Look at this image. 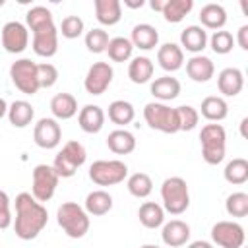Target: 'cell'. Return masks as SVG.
<instances>
[{
	"instance_id": "f35d334b",
	"label": "cell",
	"mask_w": 248,
	"mask_h": 248,
	"mask_svg": "<svg viewBox=\"0 0 248 248\" xmlns=\"http://www.w3.org/2000/svg\"><path fill=\"white\" fill-rule=\"evenodd\" d=\"M108 41H110V37L103 27H93V29H89L85 33V46L93 54L105 52L107 46H108Z\"/></svg>"
},
{
	"instance_id": "f907efd6",
	"label": "cell",
	"mask_w": 248,
	"mask_h": 248,
	"mask_svg": "<svg viewBox=\"0 0 248 248\" xmlns=\"http://www.w3.org/2000/svg\"><path fill=\"white\" fill-rule=\"evenodd\" d=\"M246 124H248V118H242L240 120V134L246 138Z\"/></svg>"
},
{
	"instance_id": "1f68e13d",
	"label": "cell",
	"mask_w": 248,
	"mask_h": 248,
	"mask_svg": "<svg viewBox=\"0 0 248 248\" xmlns=\"http://www.w3.org/2000/svg\"><path fill=\"white\" fill-rule=\"evenodd\" d=\"M108 120L120 128H124L126 124H130L136 116V108L130 101H124V99H116L108 105Z\"/></svg>"
},
{
	"instance_id": "db71d44e",
	"label": "cell",
	"mask_w": 248,
	"mask_h": 248,
	"mask_svg": "<svg viewBox=\"0 0 248 248\" xmlns=\"http://www.w3.org/2000/svg\"><path fill=\"white\" fill-rule=\"evenodd\" d=\"M242 248H244V246H242Z\"/></svg>"
},
{
	"instance_id": "3957f363",
	"label": "cell",
	"mask_w": 248,
	"mask_h": 248,
	"mask_svg": "<svg viewBox=\"0 0 248 248\" xmlns=\"http://www.w3.org/2000/svg\"><path fill=\"white\" fill-rule=\"evenodd\" d=\"M161 205L165 213L182 215L190 207V190L182 176H169L161 184Z\"/></svg>"
},
{
	"instance_id": "9a60e30c",
	"label": "cell",
	"mask_w": 248,
	"mask_h": 248,
	"mask_svg": "<svg viewBox=\"0 0 248 248\" xmlns=\"http://www.w3.org/2000/svg\"><path fill=\"white\" fill-rule=\"evenodd\" d=\"M190 234H192L190 225L182 219H170L163 223V229H161V240L170 248L186 246L190 240Z\"/></svg>"
},
{
	"instance_id": "9c48e42d",
	"label": "cell",
	"mask_w": 248,
	"mask_h": 248,
	"mask_svg": "<svg viewBox=\"0 0 248 248\" xmlns=\"http://www.w3.org/2000/svg\"><path fill=\"white\" fill-rule=\"evenodd\" d=\"M10 79L16 85V89H19L25 95H35L41 89L37 79V64L31 58L16 60L10 66Z\"/></svg>"
},
{
	"instance_id": "836d02e7",
	"label": "cell",
	"mask_w": 248,
	"mask_h": 248,
	"mask_svg": "<svg viewBox=\"0 0 248 248\" xmlns=\"http://www.w3.org/2000/svg\"><path fill=\"white\" fill-rule=\"evenodd\" d=\"M126 188L134 198L143 200L153 192V180L147 172H134L126 178Z\"/></svg>"
},
{
	"instance_id": "bcb514c9",
	"label": "cell",
	"mask_w": 248,
	"mask_h": 248,
	"mask_svg": "<svg viewBox=\"0 0 248 248\" xmlns=\"http://www.w3.org/2000/svg\"><path fill=\"white\" fill-rule=\"evenodd\" d=\"M186 248H213V244L207 240H194V242L186 244Z\"/></svg>"
},
{
	"instance_id": "681fc988",
	"label": "cell",
	"mask_w": 248,
	"mask_h": 248,
	"mask_svg": "<svg viewBox=\"0 0 248 248\" xmlns=\"http://www.w3.org/2000/svg\"><path fill=\"white\" fill-rule=\"evenodd\" d=\"M6 114H8V103H6L4 97H0V120H2Z\"/></svg>"
},
{
	"instance_id": "f5cc1de1",
	"label": "cell",
	"mask_w": 248,
	"mask_h": 248,
	"mask_svg": "<svg viewBox=\"0 0 248 248\" xmlns=\"http://www.w3.org/2000/svg\"><path fill=\"white\" fill-rule=\"evenodd\" d=\"M2 6H4V0H0V8H2Z\"/></svg>"
},
{
	"instance_id": "cb8c5ba5",
	"label": "cell",
	"mask_w": 248,
	"mask_h": 248,
	"mask_svg": "<svg viewBox=\"0 0 248 248\" xmlns=\"http://www.w3.org/2000/svg\"><path fill=\"white\" fill-rule=\"evenodd\" d=\"M155 72V64L149 56H132V60L128 62V78L132 83H147L151 81Z\"/></svg>"
},
{
	"instance_id": "c3c4849f",
	"label": "cell",
	"mask_w": 248,
	"mask_h": 248,
	"mask_svg": "<svg viewBox=\"0 0 248 248\" xmlns=\"http://www.w3.org/2000/svg\"><path fill=\"white\" fill-rule=\"evenodd\" d=\"M165 2H167V0H151L149 6H151V10H155V12H163Z\"/></svg>"
},
{
	"instance_id": "7402d4cb",
	"label": "cell",
	"mask_w": 248,
	"mask_h": 248,
	"mask_svg": "<svg viewBox=\"0 0 248 248\" xmlns=\"http://www.w3.org/2000/svg\"><path fill=\"white\" fill-rule=\"evenodd\" d=\"M180 81L172 76H161V78H155L149 85V91L151 95L159 101V103H169L172 99H176L180 95Z\"/></svg>"
},
{
	"instance_id": "d6986e66",
	"label": "cell",
	"mask_w": 248,
	"mask_h": 248,
	"mask_svg": "<svg viewBox=\"0 0 248 248\" xmlns=\"http://www.w3.org/2000/svg\"><path fill=\"white\" fill-rule=\"evenodd\" d=\"M207 31L202 25H188L186 29H182L180 33V48L186 52L194 54H202L203 48L207 46Z\"/></svg>"
},
{
	"instance_id": "6da1fadb",
	"label": "cell",
	"mask_w": 248,
	"mask_h": 248,
	"mask_svg": "<svg viewBox=\"0 0 248 248\" xmlns=\"http://www.w3.org/2000/svg\"><path fill=\"white\" fill-rule=\"evenodd\" d=\"M48 223L46 207L37 202L31 192H21L16 196V219H14V232L21 240L37 238Z\"/></svg>"
},
{
	"instance_id": "ac0fdd59",
	"label": "cell",
	"mask_w": 248,
	"mask_h": 248,
	"mask_svg": "<svg viewBox=\"0 0 248 248\" xmlns=\"http://www.w3.org/2000/svg\"><path fill=\"white\" fill-rule=\"evenodd\" d=\"M217 87H219V93H223L225 97H236L244 87L242 70H238L234 66L223 68L217 76Z\"/></svg>"
},
{
	"instance_id": "7dc6e473",
	"label": "cell",
	"mask_w": 248,
	"mask_h": 248,
	"mask_svg": "<svg viewBox=\"0 0 248 248\" xmlns=\"http://www.w3.org/2000/svg\"><path fill=\"white\" fill-rule=\"evenodd\" d=\"M145 2L143 0H124V6L126 8H132V10H138V8H141Z\"/></svg>"
},
{
	"instance_id": "484cf974",
	"label": "cell",
	"mask_w": 248,
	"mask_h": 248,
	"mask_svg": "<svg viewBox=\"0 0 248 248\" xmlns=\"http://www.w3.org/2000/svg\"><path fill=\"white\" fill-rule=\"evenodd\" d=\"M8 120L14 128H27L35 118V108L29 101L17 99L12 105H8Z\"/></svg>"
},
{
	"instance_id": "603a6c76",
	"label": "cell",
	"mask_w": 248,
	"mask_h": 248,
	"mask_svg": "<svg viewBox=\"0 0 248 248\" xmlns=\"http://www.w3.org/2000/svg\"><path fill=\"white\" fill-rule=\"evenodd\" d=\"M95 17L101 25H116L122 19V2L120 0H95Z\"/></svg>"
},
{
	"instance_id": "30bf717a",
	"label": "cell",
	"mask_w": 248,
	"mask_h": 248,
	"mask_svg": "<svg viewBox=\"0 0 248 248\" xmlns=\"http://www.w3.org/2000/svg\"><path fill=\"white\" fill-rule=\"evenodd\" d=\"M211 240L219 248H242L246 232L244 227L236 221H217L211 227Z\"/></svg>"
},
{
	"instance_id": "f1b7e54d",
	"label": "cell",
	"mask_w": 248,
	"mask_h": 248,
	"mask_svg": "<svg viewBox=\"0 0 248 248\" xmlns=\"http://www.w3.org/2000/svg\"><path fill=\"white\" fill-rule=\"evenodd\" d=\"M200 23L203 29H213V31H219L225 27L227 23V12L221 4H215V2H209L205 4L202 10H200Z\"/></svg>"
},
{
	"instance_id": "4dcf8cb0",
	"label": "cell",
	"mask_w": 248,
	"mask_h": 248,
	"mask_svg": "<svg viewBox=\"0 0 248 248\" xmlns=\"http://www.w3.org/2000/svg\"><path fill=\"white\" fill-rule=\"evenodd\" d=\"M138 219L145 229H159L165 223V209L157 202H143L138 209Z\"/></svg>"
},
{
	"instance_id": "4fadbf2b",
	"label": "cell",
	"mask_w": 248,
	"mask_h": 248,
	"mask_svg": "<svg viewBox=\"0 0 248 248\" xmlns=\"http://www.w3.org/2000/svg\"><path fill=\"white\" fill-rule=\"evenodd\" d=\"M2 46L10 54H21L29 46V29L21 21H8L2 27Z\"/></svg>"
},
{
	"instance_id": "5b68a950",
	"label": "cell",
	"mask_w": 248,
	"mask_h": 248,
	"mask_svg": "<svg viewBox=\"0 0 248 248\" xmlns=\"http://www.w3.org/2000/svg\"><path fill=\"white\" fill-rule=\"evenodd\" d=\"M85 159H87V151L83 143H79L78 140H70L56 153L52 169L58 174V178H72L78 172V169L85 163Z\"/></svg>"
},
{
	"instance_id": "52a82bcc",
	"label": "cell",
	"mask_w": 248,
	"mask_h": 248,
	"mask_svg": "<svg viewBox=\"0 0 248 248\" xmlns=\"http://www.w3.org/2000/svg\"><path fill=\"white\" fill-rule=\"evenodd\" d=\"M89 178L97 186H114L128 178V165L118 159H99L89 167Z\"/></svg>"
},
{
	"instance_id": "5bb4252c",
	"label": "cell",
	"mask_w": 248,
	"mask_h": 248,
	"mask_svg": "<svg viewBox=\"0 0 248 248\" xmlns=\"http://www.w3.org/2000/svg\"><path fill=\"white\" fill-rule=\"evenodd\" d=\"M31 48L41 58L54 56L58 52V27L48 25V27H43V29L35 31L33 41H31Z\"/></svg>"
},
{
	"instance_id": "74e56055",
	"label": "cell",
	"mask_w": 248,
	"mask_h": 248,
	"mask_svg": "<svg viewBox=\"0 0 248 248\" xmlns=\"http://www.w3.org/2000/svg\"><path fill=\"white\" fill-rule=\"evenodd\" d=\"M225 211L231 217L242 219L248 215V194L246 192H232L225 200Z\"/></svg>"
},
{
	"instance_id": "7a4b0ae2",
	"label": "cell",
	"mask_w": 248,
	"mask_h": 248,
	"mask_svg": "<svg viewBox=\"0 0 248 248\" xmlns=\"http://www.w3.org/2000/svg\"><path fill=\"white\" fill-rule=\"evenodd\" d=\"M56 223L70 238H83L89 231V215L76 202H64L56 209Z\"/></svg>"
},
{
	"instance_id": "44dd1931",
	"label": "cell",
	"mask_w": 248,
	"mask_h": 248,
	"mask_svg": "<svg viewBox=\"0 0 248 248\" xmlns=\"http://www.w3.org/2000/svg\"><path fill=\"white\" fill-rule=\"evenodd\" d=\"M130 43H132L134 48L153 50L155 46H159V31L149 23H138V25L132 27Z\"/></svg>"
},
{
	"instance_id": "8992f818",
	"label": "cell",
	"mask_w": 248,
	"mask_h": 248,
	"mask_svg": "<svg viewBox=\"0 0 248 248\" xmlns=\"http://www.w3.org/2000/svg\"><path fill=\"white\" fill-rule=\"evenodd\" d=\"M143 120L151 130H157V132H163V134L180 132L176 108L169 107L167 103H159V101L147 103L143 107Z\"/></svg>"
},
{
	"instance_id": "60d3db41",
	"label": "cell",
	"mask_w": 248,
	"mask_h": 248,
	"mask_svg": "<svg viewBox=\"0 0 248 248\" xmlns=\"http://www.w3.org/2000/svg\"><path fill=\"white\" fill-rule=\"evenodd\" d=\"M174 108H176L180 132H190V130H194L198 126V122H200L198 108H194L192 105H180V107H174Z\"/></svg>"
},
{
	"instance_id": "83f0119b",
	"label": "cell",
	"mask_w": 248,
	"mask_h": 248,
	"mask_svg": "<svg viewBox=\"0 0 248 248\" xmlns=\"http://www.w3.org/2000/svg\"><path fill=\"white\" fill-rule=\"evenodd\" d=\"M112 196L107 192V190H93L85 196V203H83V209L87 211V215H93V217H101V215H107L110 209H112Z\"/></svg>"
},
{
	"instance_id": "2e32d148",
	"label": "cell",
	"mask_w": 248,
	"mask_h": 248,
	"mask_svg": "<svg viewBox=\"0 0 248 248\" xmlns=\"http://www.w3.org/2000/svg\"><path fill=\"white\" fill-rule=\"evenodd\" d=\"M105 110L99 105H85L78 110V124L85 134H99L105 126Z\"/></svg>"
},
{
	"instance_id": "e575fe53",
	"label": "cell",
	"mask_w": 248,
	"mask_h": 248,
	"mask_svg": "<svg viewBox=\"0 0 248 248\" xmlns=\"http://www.w3.org/2000/svg\"><path fill=\"white\" fill-rule=\"evenodd\" d=\"M194 8V2L192 0H167L165 2V8H163V17L165 21L169 23H180Z\"/></svg>"
},
{
	"instance_id": "8fae6325",
	"label": "cell",
	"mask_w": 248,
	"mask_h": 248,
	"mask_svg": "<svg viewBox=\"0 0 248 248\" xmlns=\"http://www.w3.org/2000/svg\"><path fill=\"white\" fill-rule=\"evenodd\" d=\"M112 78H114V70L108 62H93L85 74L83 87L89 95H103L112 83Z\"/></svg>"
},
{
	"instance_id": "ba28073f",
	"label": "cell",
	"mask_w": 248,
	"mask_h": 248,
	"mask_svg": "<svg viewBox=\"0 0 248 248\" xmlns=\"http://www.w3.org/2000/svg\"><path fill=\"white\" fill-rule=\"evenodd\" d=\"M58 180L60 178L54 172L52 165H45V163L37 165L31 174V196L41 203L52 200V196L58 188Z\"/></svg>"
},
{
	"instance_id": "f546056e",
	"label": "cell",
	"mask_w": 248,
	"mask_h": 248,
	"mask_svg": "<svg viewBox=\"0 0 248 248\" xmlns=\"http://www.w3.org/2000/svg\"><path fill=\"white\" fill-rule=\"evenodd\" d=\"M200 112H202V116H203L205 120L217 124V122H221V120L227 118V114H229V105H227V101H225L223 97H219V95H209V97H205V99L202 101Z\"/></svg>"
},
{
	"instance_id": "4316f807",
	"label": "cell",
	"mask_w": 248,
	"mask_h": 248,
	"mask_svg": "<svg viewBox=\"0 0 248 248\" xmlns=\"http://www.w3.org/2000/svg\"><path fill=\"white\" fill-rule=\"evenodd\" d=\"M107 147L114 155H128L136 149V138L126 128H116L107 136Z\"/></svg>"
},
{
	"instance_id": "f6af8a7d",
	"label": "cell",
	"mask_w": 248,
	"mask_h": 248,
	"mask_svg": "<svg viewBox=\"0 0 248 248\" xmlns=\"http://www.w3.org/2000/svg\"><path fill=\"white\" fill-rule=\"evenodd\" d=\"M234 43H238V46H240L242 50H248V25H240V27H238Z\"/></svg>"
},
{
	"instance_id": "8d00e7d4",
	"label": "cell",
	"mask_w": 248,
	"mask_h": 248,
	"mask_svg": "<svg viewBox=\"0 0 248 248\" xmlns=\"http://www.w3.org/2000/svg\"><path fill=\"white\" fill-rule=\"evenodd\" d=\"M223 176L229 184H236V186L244 184L248 180V161L242 157H234L232 161H229L225 165Z\"/></svg>"
},
{
	"instance_id": "7c38bea8",
	"label": "cell",
	"mask_w": 248,
	"mask_h": 248,
	"mask_svg": "<svg viewBox=\"0 0 248 248\" xmlns=\"http://www.w3.org/2000/svg\"><path fill=\"white\" fill-rule=\"evenodd\" d=\"M33 141L41 149H54L62 141V128L56 118L43 116L33 126Z\"/></svg>"
},
{
	"instance_id": "b9f144b4",
	"label": "cell",
	"mask_w": 248,
	"mask_h": 248,
	"mask_svg": "<svg viewBox=\"0 0 248 248\" xmlns=\"http://www.w3.org/2000/svg\"><path fill=\"white\" fill-rule=\"evenodd\" d=\"M83 29H85V23L79 16H66L58 27V35H62L64 39H78L83 35Z\"/></svg>"
},
{
	"instance_id": "816d5d0a",
	"label": "cell",
	"mask_w": 248,
	"mask_h": 248,
	"mask_svg": "<svg viewBox=\"0 0 248 248\" xmlns=\"http://www.w3.org/2000/svg\"><path fill=\"white\" fill-rule=\"evenodd\" d=\"M140 248H159L157 244H143V246H140Z\"/></svg>"
},
{
	"instance_id": "ffe728a7",
	"label": "cell",
	"mask_w": 248,
	"mask_h": 248,
	"mask_svg": "<svg viewBox=\"0 0 248 248\" xmlns=\"http://www.w3.org/2000/svg\"><path fill=\"white\" fill-rule=\"evenodd\" d=\"M157 62L165 72H176L184 66V50L176 43H163L157 48Z\"/></svg>"
},
{
	"instance_id": "277c9868",
	"label": "cell",
	"mask_w": 248,
	"mask_h": 248,
	"mask_svg": "<svg viewBox=\"0 0 248 248\" xmlns=\"http://www.w3.org/2000/svg\"><path fill=\"white\" fill-rule=\"evenodd\" d=\"M202 157L207 165H219L225 159L227 151V132L221 124H205L200 132Z\"/></svg>"
},
{
	"instance_id": "d590c367",
	"label": "cell",
	"mask_w": 248,
	"mask_h": 248,
	"mask_svg": "<svg viewBox=\"0 0 248 248\" xmlns=\"http://www.w3.org/2000/svg\"><path fill=\"white\" fill-rule=\"evenodd\" d=\"M105 52L108 54V58L112 62H128V60H132L134 46L128 37H112L108 41V46Z\"/></svg>"
},
{
	"instance_id": "d6a6232c",
	"label": "cell",
	"mask_w": 248,
	"mask_h": 248,
	"mask_svg": "<svg viewBox=\"0 0 248 248\" xmlns=\"http://www.w3.org/2000/svg\"><path fill=\"white\" fill-rule=\"evenodd\" d=\"M48 25H54V16L46 6H33V8L27 10L25 27L31 33H35V31H39L43 27H48Z\"/></svg>"
},
{
	"instance_id": "ab89813d",
	"label": "cell",
	"mask_w": 248,
	"mask_h": 248,
	"mask_svg": "<svg viewBox=\"0 0 248 248\" xmlns=\"http://www.w3.org/2000/svg\"><path fill=\"white\" fill-rule=\"evenodd\" d=\"M207 43L215 54H229L234 46V37L231 31L219 29V31H213V35L207 39Z\"/></svg>"
},
{
	"instance_id": "7bdbcfd3",
	"label": "cell",
	"mask_w": 248,
	"mask_h": 248,
	"mask_svg": "<svg viewBox=\"0 0 248 248\" xmlns=\"http://www.w3.org/2000/svg\"><path fill=\"white\" fill-rule=\"evenodd\" d=\"M37 79H39V87L48 89L58 81V70L54 64L50 62H41L37 64Z\"/></svg>"
},
{
	"instance_id": "ee69618b",
	"label": "cell",
	"mask_w": 248,
	"mask_h": 248,
	"mask_svg": "<svg viewBox=\"0 0 248 248\" xmlns=\"http://www.w3.org/2000/svg\"><path fill=\"white\" fill-rule=\"evenodd\" d=\"M14 217H12V205H10V196L0 190V231L12 227Z\"/></svg>"
},
{
	"instance_id": "e0dca14e",
	"label": "cell",
	"mask_w": 248,
	"mask_h": 248,
	"mask_svg": "<svg viewBox=\"0 0 248 248\" xmlns=\"http://www.w3.org/2000/svg\"><path fill=\"white\" fill-rule=\"evenodd\" d=\"M186 74L192 81L196 83H205L213 78L215 74V64L211 62L209 56L203 54H194L186 60Z\"/></svg>"
},
{
	"instance_id": "d4e9b609",
	"label": "cell",
	"mask_w": 248,
	"mask_h": 248,
	"mask_svg": "<svg viewBox=\"0 0 248 248\" xmlns=\"http://www.w3.org/2000/svg\"><path fill=\"white\" fill-rule=\"evenodd\" d=\"M50 112L56 120H70L78 114V101L72 93H56L50 99Z\"/></svg>"
}]
</instances>
